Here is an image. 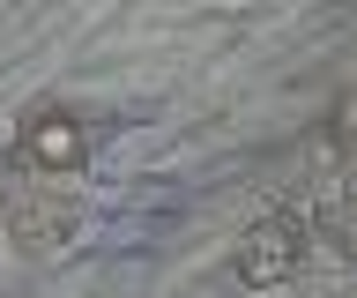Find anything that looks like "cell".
Segmentation results:
<instances>
[{"instance_id":"6da1fadb","label":"cell","mask_w":357,"mask_h":298,"mask_svg":"<svg viewBox=\"0 0 357 298\" xmlns=\"http://www.w3.org/2000/svg\"><path fill=\"white\" fill-rule=\"evenodd\" d=\"M305 239L312 231L298 224V216H261V224L238 239V283H253V291L290 283V276L305 269Z\"/></svg>"},{"instance_id":"7a4b0ae2","label":"cell","mask_w":357,"mask_h":298,"mask_svg":"<svg viewBox=\"0 0 357 298\" xmlns=\"http://www.w3.org/2000/svg\"><path fill=\"white\" fill-rule=\"evenodd\" d=\"M22 164L30 172H45V179H75L89 164V135H82V119L60 112V105H38V112L22 119V135H15Z\"/></svg>"},{"instance_id":"3957f363","label":"cell","mask_w":357,"mask_h":298,"mask_svg":"<svg viewBox=\"0 0 357 298\" xmlns=\"http://www.w3.org/2000/svg\"><path fill=\"white\" fill-rule=\"evenodd\" d=\"M8 209H15V239L22 246H52L67 224H75V209L52 194V186H30V194H8Z\"/></svg>"},{"instance_id":"277c9868","label":"cell","mask_w":357,"mask_h":298,"mask_svg":"<svg viewBox=\"0 0 357 298\" xmlns=\"http://www.w3.org/2000/svg\"><path fill=\"white\" fill-rule=\"evenodd\" d=\"M320 224H328V239L342 246V261H357V202H350V194H335Z\"/></svg>"},{"instance_id":"5b68a950","label":"cell","mask_w":357,"mask_h":298,"mask_svg":"<svg viewBox=\"0 0 357 298\" xmlns=\"http://www.w3.org/2000/svg\"><path fill=\"white\" fill-rule=\"evenodd\" d=\"M8 194H15V186H8V172H0V209H8Z\"/></svg>"}]
</instances>
